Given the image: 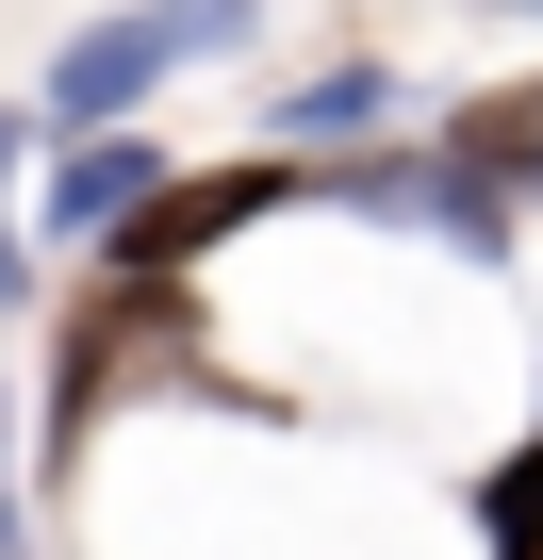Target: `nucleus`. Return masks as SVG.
I'll list each match as a JSON object with an SVG mask.
<instances>
[{"label": "nucleus", "mask_w": 543, "mask_h": 560, "mask_svg": "<svg viewBox=\"0 0 543 560\" xmlns=\"http://www.w3.org/2000/svg\"><path fill=\"white\" fill-rule=\"evenodd\" d=\"M445 165H461V182H494V198H543V83L461 100V116H445Z\"/></svg>", "instance_id": "obj_3"}, {"label": "nucleus", "mask_w": 543, "mask_h": 560, "mask_svg": "<svg viewBox=\"0 0 543 560\" xmlns=\"http://www.w3.org/2000/svg\"><path fill=\"white\" fill-rule=\"evenodd\" d=\"M0 198H17V116H0ZM17 280L34 264H17V214H0V314H17Z\"/></svg>", "instance_id": "obj_7"}, {"label": "nucleus", "mask_w": 543, "mask_h": 560, "mask_svg": "<svg viewBox=\"0 0 543 560\" xmlns=\"http://www.w3.org/2000/svg\"><path fill=\"white\" fill-rule=\"evenodd\" d=\"M281 198H314V182H297V165H231V182H149V198H132V231H116V264H165V280H181V264H198L214 231L281 214Z\"/></svg>", "instance_id": "obj_2"}, {"label": "nucleus", "mask_w": 543, "mask_h": 560, "mask_svg": "<svg viewBox=\"0 0 543 560\" xmlns=\"http://www.w3.org/2000/svg\"><path fill=\"white\" fill-rule=\"evenodd\" d=\"M0 544H17V494H0Z\"/></svg>", "instance_id": "obj_8"}, {"label": "nucleus", "mask_w": 543, "mask_h": 560, "mask_svg": "<svg viewBox=\"0 0 543 560\" xmlns=\"http://www.w3.org/2000/svg\"><path fill=\"white\" fill-rule=\"evenodd\" d=\"M149 182H165V149H149V132H116V116H99V149H83V165H67V182H50V231H83V247H116V231H132V198H149Z\"/></svg>", "instance_id": "obj_4"}, {"label": "nucleus", "mask_w": 543, "mask_h": 560, "mask_svg": "<svg viewBox=\"0 0 543 560\" xmlns=\"http://www.w3.org/2000/svg\"><path fill=\"white\" fill-rule=\"evenodd\" d=\"M198 50H247V0H149V18H83L67 67H50V116L99 132V116H132V100H149L165 67H198Z\"/></svg>", "instance_id": "obj_1"}, {"label": "nucleus", "mask_w": 543, "mask_h": 560, "mask_svg": "<svg viewBox=\"0 0 543 560\" xmlns=\"http://www.w3.org/2000/svg\"><path fill=\"white\" fill-rule=\"evenodd\" d=\"M510 18H543V0H510Z\"/></svg>", "instance_id": "obj_9"}, {"label": "nucleus", "mask_w": 543, "mask_h": 560, "mask_svg": "<svg viewBox=\"0 0 543 560\" xmlns=\"http://www.w3.org/2000/svg\"><path fill=\"white\" fill-rule=\"evenodd\" d=\"M477 527H494V544H543V445H527V462L477 494Z\"/></svg>", "instance_id": "obj_6"}, {"label": "nucleus", "mask_w": 543, "mask_h": 560, "mask_svg": "<svg viewBox=\"0 0 543 560\" xmlns=\"http://www.w3.org/2000/svg\"><path fill=\"white\" fill-rule=\"evenodd\" d=\"M379 116H396V83H379V67H330V83L281 100V149H346V132H379Z\"/></svg>", "instance_id": "obj_5"}]
</instances>
